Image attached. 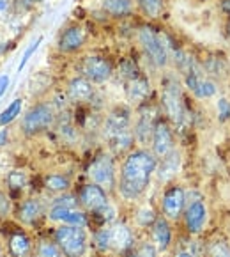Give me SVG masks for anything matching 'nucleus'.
<instances>
[{
    "instance_id": "1",
    "label": "nucleus",
    "mask_w": 230,
    "mask_h": 257,
    "mask_svg": "<svg viewBox=\"0 0 230 257\" xmlns=\"http://www.w3.org/2000/svg\"><path fill=\"white\" fill-rule=\"evenodd\" d=\"M159 160L151 149H133L124 156L117 176L119 197L128 202L138 201L147 192Z\"/></svg>"
},
{
    "instance_id": "2",
    "label": "nucleus",
    "mask_w": 230,
    "mask_h": 257,
    "mask_svg": "<svg viewBox=\"0 0 230 257\" xmlns=\"http://www.w3.org/2000/svg\"><path fill=\"white\" fill-rule=\"evenodd\" d=\"M161 108L170 124H174L175 128H182L186 121V105L184 98H182L181 83L174 78V76H166L163 80L161 85Z\"/></svg>"
},
{
    "instance_id": "3",
    "label": "nucleus",
    "mask_w": 230,
    "mask_h": 257,
    "mask_svg": "<svg viewBox=\"0 0 230 257\" xmlns=\"http://www.w3.org/2000/svg\"><path fill=\"white\" fill-rule=\"evenodd\" d=\"M53 239L61 246L64 257H83L89 248V234L85 227L59 225L53 231Z\"/></svg>"
},
{
    "instance_id": "4",
    "label": "nucleus",
    "mask_w": 230,
    "mask_h": 257,
    "mask_svg": "<svg viewBox=\"0 0 230 257\" xmlns=\"http://www.w3.org/2000/svg\"><path fill=\"white\" fill-rule=\"evenodd\" d=\"M87 176L91 183H96L106 192L117 190V170H115V162L110 153H99L92 158V162L87 167Z\"/></svg>"
},
{
    "instance_id": "5",
    "label": "nucleus",
    "mask_w": 230,
    "mask_h": 257,
    "mask_svg": "<svg viewBox=\"0 0 230 257\" xmlns=\"http://www.w3.org/2000/svg\"><path fill=\"white\" fill-rule=\"evenodd\" d=\"M188 206V192L181 183H170L163 190L161 201H159V211L166 220L172 223L181 222L184 209Z\"/></svg>"
},
{
    "instance_id": "6",
    "label": "nucleus",
    "mask_w": 230,
    "mask_h": 257,
    "mask_svg": "<svg viewBox=\"0 0 230 257\" xmlns=\"http://www.w3.org/2000/svg\"><path fill=\"white\" fill-rule=\"evenodd\" d=\"M55 110L48 103H38L32 106L22 119V132L27 137H34L38 133H43L55 124Z\"/></svg>"
},
{
    "instance_id": "7",
    "label": "nucleus",
    "mask_w": 230,
    "mask_h": 257,
    "mask_svg": "<svg viewBox=\"0 0 230 257\" xmlns=\"http://www.w3.org/2000/svg\"><path fill=\"white\" fill-rule=\"evenodd\" d=\"M138 41L142 45L145 55L152 61L156 68H165L168 64V48L165 45V38L159 36L152 27L145 25L138 31Z\"/></svg>"
},
{
    "instance_id": "8",
    "label": "nucleus",
    "mask_w": 230,
    "mask_h": 257,
    "mask_svg": "<svg viewBox=\"0 0 230 257\" xmlns=\"http://www.w3.org/2000/svg\"><path fill=\"white\" fill-rule=\"evenodd\" d=\"M76 195H78L80 208L92 216H99L105 209H108L112 206L110 204L108 192L99 185H96V183H87V185L80 186Z\"/></svg>"
},
{
    "instance_id": "9",
    "label": "nucleus",
    "mask_w": 230,
    "mask_h": 257,
    "mask_svg": "<svg viewBox=\"0 0 230 257\" xmlns=\"http://www.w3.org/2000/svg\"><path fill=\"white\" fill-rule=\"evenodd\" d=\"M181 222L184 225V231L189 236L202 234L207 229L209 223V206L204 202V199L188 201V206H186Z\"/></svg>"
},
{
    "instance_id": "10",
    "label": "nucleus",
    "mask_w": 230,
    "mask_h": 257,
    "mask_svg": "<svg viewBox=\"0 0 230 257\" xmlns=\"http://www.w3.org/2000/svg\"><path fill=\"white\" fill-rule=\"evenodd\" d=\"M159 119L158 106L151 105V103H143L138 108V115H136V122L133 126V133H135V140L138 144L147 146L151 144L152 132L154 126Z\"/></svg>"
},
{
    "instance_id": "11",
    "label": "nucleus",
    "mask_w": 230,
    "mask_h": 257,
    "mask_svg": "<svg viewBox=\"0 0 230 257\" xmlns=\"http://www.w3.org/2000/svg\"><path fill=\"white\" fill-rule=\"evenodd\" d=\"M174 149H177L175 148L174 128H172L168 119L159 117L154 126V132H152L151 151L154 153L156 158L161 160V158H165V156H168Z\"/></svg>"
},
{
    "instance_id": "12",
    "label": "nucleus",
    "mask_w": 230,
    "mask_h": 257,
    "mask_svg": "<svg viewBox=\"0 0 230 257\" xmlns=\"http://www.w3.org/2000/svg\"><path fill=\"white\" fill-rule=\"evenodd\" d=\"M184 83L195 98L198 99H209L218 92V85L212 78H209L204 73V69H195L184 75Z\"/></svg>"
},
{
    "instance_id": "13",
    "label": "nucleus",
    "mask_w": 230,
    "mask_h": 257,
    "mask_svg": "<svg viewBox=\"0 0 230 257\" xmlns=\"http://www.w3.org/2000/svg\"><path fill=\"white\" fill-rule=\"evenodd\" d=\"M46 216H48V220L61 223V225H75V227H85L87 229L89 223H91L89 213L83 211L82 208H62V206L50 204Z\"/></svg>"
},
{
    "instance_id": "14",
    "label": "nucleus",
    "mask_w": 230,
    "mask_h": 257,
    "mask_svg": "<svg viewBox=\"0 0 230 257\" xmlns=\"http://www.w3.org/2000/svg\"><path fill=\"white\" fill-rule=\"evenodd\" d=\"M133 130L131 126V110L128 106H115L112 112L106 115L105 124H103V135H105L106 142L113 139L115 135L122 132Z\"/></svg>"
},
{
    "instance_id": "15",
    "label": "nucleus",
    "mask_w": 230,
    "mask_h": 257,
    "mask_svg": "<svg viewBox=\"0 0 230 257\" xmlns=\"http://www.w3.org/2000/svg\"><path fill=\"white\" fill-rule=\"evenodd\" d=\"M82 76L92 83H103L112 76V64L103 55H89L82 62Z\"/></svg>"
},
{
    "instance_id": "16",
    "label": "nucleus",
    "mask_w": 230,
    "mask_h": 257,
    "mask_svg": "<svg viewBox=\"0 0 230 257\" xmlns=\"http://www.w3.org/2000/svg\"><path fill=\"white\" fill-rule=\"evenodd\" d=\"M108 229H110V245H112L113 252L126 253L128 250L133 248L135 236H133L131 227L128 223L121 222V220H115V222L108 223Z\"/></svg>"
},
{
    "instance_id": "17",
    "label": "nucleus",
    "mask_w": 230,
    "mask_h": 257,
    "mask_svg": "<svg viewBox=\"0 0 230 257\" xmlns=\"http://www.w3.org/2000/svg\"><path fill=\"white\" fill-rule=\"evenodd\" d=\"M149 236H151V241L154 243V246L158 248L159 253H165L172 248V243H174V231H172V222L166 220L163 215L158 216L152 227L149 229Z\"/></svg>"
},
{
    "instance_id": "18",
    "label": "nucleus",
    "mask_w": 230,
    "mask_h": 257,
    "mask_svg": "<svg viewBox=\"0 0 230 257\" xmlns=\"http://www.w3.org/2000/svg\"><path fill=\"white\" fill-rule=\"evenodd\" d=\"M182 163V155L179 149H174L168 156L161 158L158 162V169H156V178L161 185H170L174 183L175 176L179 174Z\"/></svg>"
},
{
    "instance_id": "19",
    "label": "nucleus",
    "mask_w": 230,
    "mask_h": 257,
    "mask_svg": "<svg viewBox=\"0 0 230 257\" xmlns=\"http://www.w3.org/2000/svg\"><path fill=\"white\" fill-rule=\"evenodd\" d=\"M151 92H152L151 83L142 75L133 80H128V83H126V96H128V101L133 103V105H143V103H147Z\"/></svg>"
},
{
    "instance_id": "20",
    "label": "nucleus",
    "mask_w": 230,
    "mask_h": 257,
    "mask_svg": "<svg viewBox=\"0 0 230 257\" xmlns=\"http://www.w3.org/2000/svg\"><path fill=\"white\" fill-rule=\"evenodd\" d=\"M68 98L75 103H85L94 98V85L85 76H75L68 83Z\"/></svg>"
},
{
    "instance_id": "21",
    "label": "nucleus",
    "mask_w": 230,
    "mask_h": 257,
    "mask_svg": "<svg viewBox=\"0 0 230 257\" xmlns=\"http://www.w3.org/2000/svg\"><path fill=\"white\" fill-rule=\"evenodd\" d=\"M45 215V204L41 199H25L18 208V220L25 225H34L41 216Z\"/></svg>"
},
{
    "instance_id": "22",
    "label": "nucleus",
    "mask_w": 230,
    "mask_h": 257,
    "mask_svg": "<svg viewBox=\"0 0 230 257\" xmlns=\"http://www.w3.org/2000/svg\"><path fill=\"white\" fill-rule=\"evenodd\" d=\"M83 43H85V31H83L82 27L73 25L61 34V38H59V50L64 53H73L82 48Z\"/></svg>"
},
{
    "instance_id": "23",
    "label": "nucleus",
    "mask_w": 230,
    "mask_h": 257,
    "mask_svg": "<svg viewBox=\"0 0 230 257\" xmlns=\"http://www.w3.org/2000/svg\"><path fill=\"white\" fill-rule=\"evenodd\" d=\"M9 253L11 257H34V245L32 239L23 231H16L9 236Z\"/></svg>"
},
{
    "instance_id": "24",
    "label": "nucleus",
    "mask_w": 230,
    "mask_h": 257,
    "mask_svg": "<svg viewBox=\"0 0 230 257\" xmlns=\"http://www.w3.org/2000/svg\"><path fill=\"white\" fill-rule=\"evenodd\" d=\"M202 69H204L205 75L211 78H223V76L228 75V62L223 55H209L207 59H204L202 62Z\"/></svg>"
},
{
    "instance_id": "25",
    "label": "nucleus",
    "mask_w": 230,
    "mask_h": 257,
    "mask_svg": "<svg viewBox=\"0 0 230 257\" xmlns=\"http://www.w3.org/2000/svg\"><path fill=\"white\" fill-rule=\"evenodd\" d=\"M204 255L205 257H230V243L225 236H211L204 243Z\"/></svg>"
},
{
    "instance_id": "26",
    "label": "nucleus",
    "mask_w": 230,
    "mask_h": 257,
    "mask_svg": "<svg viewBox=\"0 0 230 257\" xmlns=\"http://www.w3.org/2000/svg\"><path fill=\"white\" fill-rule=\"evenodd\" d=\"M101 8L112 18H126L133 13L131 0H101Z\"/></svg>"
},
{
    "instance_id": "27",
    "label": "nucleus",
    "mask_w": 230,
    "mask_h": 257,
    "mask_svg": "<svg viewBox=\"0 0 230 257\" xmlns=\"http://www.w3.org/2000/svg\"><path fill=\"white\" fill-rule=\"evenodd\" d=\"M43 185H45V188L48 190V192L59 193V195H61V193L69 192V188H71V179L66 174H48L43 179Z\"/></svg>"
},
{
    "instance_id": "28",
    "label": "nucleus",
    "mask_w": 230,
    "mask_h": 257,
    "mask_svg": "<svg viewBox=\"0 0 230 257\" xmlns=\"http://www.w3.org/2000/svg\"><path fill=\"white\" fill-rule=\"evenodd\" d=\"M34 257H64V253L53 238H41L34 246Z\"/></svg>"
},
{
    "instance_id": "29",
    "label": "nucleus",
    "mask_w": 230,
    "mask_h": 257,
    "mask_svg": "<svg viewBox=\"0 0 230 257\" xmlns=\"http://www.w3.org/2000/svg\"><path fill=\"white\" fill-rule=\"evenodd\" d=\"M92 245H94V248L98 250V252L101 253H106L112 250V245H110V229L108 225H103L99 227L98 231L94 232V236H92Z\"/></svg>"
},
{
    "instance_id": "30",
    "label": "nucleus",
    "mask_w": 230,
    "mask_h": 257,
    "mask_svg": "<svg viewBox=\"0 0 230 257\" xmlns=\"http://www.w3.org/2000/svg\"><path fill=\"white\" fill-rule=\"evenodd\" d=\"M158 216L159 215L151 208V206H143V208H140L138 211H136L135 220L140 227H143V229H151L152 223L158 220Z\"/></svg>"
},
{
    "instance_id": "31",
    "label": "nucleus",
    "mask_w": 230,
    "mask_h": 257,
    "mask_svg": "<svg viewBox=\"0 0 230 257\" xmlns=\"http://www.w3.org/2000/svg\"><path fill=\"white\" fill-rule=\"evenodd\" d=\"M22 105H23L22 99H15V101L9 103L8 108L0 112V126L11 124V122L20 115V112H22Z\"/></svg>"
},
{
    "instance_id": "32",
    "label": "nucleus",
    "mask_w": 230,
    "mask_h": 257,
    "mask_svg": "<svg viewBox=\"0 0 230 257\" xmlns=\"http://www.w3.org/2000/svg\"><path fill=\"white\" fill-rule=\"evenodd\" d=\"M143 15L149 18H159L163 13V0H136Z\"/></svg>"
},
{
    "instance_id": "33",
    "label": "nucleus",
    "mask_w": 230,
    "mask_h": 257,
    "mask_svg": "<svg viewBox=\"0 0 230 257\" xmlns=\"http://www.w3.org/2000/svg\"><path fill=\"white\" fill-rule=\"evenodd\" d=\"M6 181H8L9 188L15 190V192H20V190H23L27 186V174L22 170H11L8 178H6Z\"/></svg>"
},
{
    "instance_id": "34",
    "label": "nucleus",
    "mask_w": 230,
    "mask_h": 257,
    "mask_svg": "<svg viewBox=\"0 0 230 257\" xmlns=\"http://www.w3.org/2000/svg\"><path fill=\"white\" fill-rule=\"evenodd\" d=\"M119 71L121 75L124 76L126 80H133L136 76H140V69H138V64H136L133 59H124L119 66Z\"/></svg>"
},
{
    "instance_id": "35",
    "label": "nucleus",
    "mask_w": 230,
    "mask_h": 257,
    "mask_svg": "<svg viewBox=\"0 0 230 257\" xmlns=\"http://www.w3.org/2000/svg\"><path fill=\"white\" fill-rule=\"evenodd\" d=\"M53 206H62V208H80V202H78V195L75 193H61L59 197H55L52 201Z\"/></svg>"
},
{
    "instance_id": "36",
    "label": "nucleus",
    "mask_w": 230,
    "mask_h": 257,
    "mask_svg": "<svg viewBox=\"0 0 230 257\" xmlns=\"http://www.w3.org/2000/svg\"><path fill=\"white\" fill-rule=\"evenodd\" d=\"M159 252L154 246V243L149 239V241H142L138 246H135V252H133V257H158Z\"/></svg>"
},
{
    "instance_id": "37",
    "label": "nucleus",
    "mask_w": 230,
    "mask_h": 257,
    "mask_svg": "<svg viewBox=\"0 0 230 257\" xmlns=\"http://www.w3.org/2000/svg\"><path fill=\"white\" fill-rule=\"evenodd\" d=\"M218 121L219 122H226L230 121V101L226 98H219L218 99Z\"/></svg>"
},
{
    "instance_id": "38",
    "label": "nucleus",
    "mask_w": 230,
    "mask_h": 257,
    "mask_svg": "<svg viewBox=\"0 0 230 257\" xmlns=\"http://www.w3.org/2000/svg\"><path fill=\"white\" fill-rule=\"evenodd\" d=\"M41 43H43V38H41V36H39V38L36 39V41L32 43V45L29 46V48L25 50V53H23V57H22V62H20V64H18V71H22V69L25 68V66H27V62L31 61V57L34 55V52L39 48V45H41Z\"/></svg>"
},
{
    "instance_id": "39",
    "label": "nucleus",
    "mask_w": 230,
    "mask_h": 257,
    "mask_svg": "<svg viewBox=\"0 0 230 257\" xmlns=\"http://www.w3.org/2000/svg\"><path fill=\"white\" fill-rule=\"evenodd\" d=\"M11 211V201L4 192H0V216H8Z\"/></svg>"
},
{
    "instance_id": "40",
    "label": "nucleus",
    "mask_w": 230,
    "mask_h": 257,
    "mask_svg": "<svg viewBox=\"0 0 230 257\" xmlns=\"http://www.w3.org/2000/svg\"><path fill=\"white\" fill-rule=\"evenodd\" d=\"M36 4V0H16L15 2V8L16 11H29V9H32Z\"/></svg>"
},
{
    "instance_id": "41",
    "label": "nucleus",
    "mask_w": 230,
    "mask_h": 257,
    "mask_svg": "<svg viewBox=\"0 0 230 257\" xmlns=\"http://www.w3.org/2000/svg\"><path fill=\"white\" fill-rule=\"evenodd\" d=\"M8 87H9V76L2 75V76H0V98L4 96V92L8 91Z\"/></svg>"
},
{
    "instance_id": "42",
    "label": "nucleus",
    "mask_w": 230,
    "mask_h": 257,
    "mask_svg": "<svg viewBox=\"0 0 230 257\" xmlns=\"http://www.w3.org/2000/svg\"><path fill=\"white\" fill-rule=\"evenodd\" d=\"M9 9H11V2L9 0H0V16L8 15Z\"/></svg>"
},
{
    "instance_id": "43",
    "label": "nucleus",
    "mask_w": 230,
    "mask_h": 257,
    "mask_svg": "<svg viewBox=\"0 0 230 257\" xmlns=\"http://www.w3.org/2000/svg\"><path fill=\"white\" fill-rule=\"evenodd\" d=\"M174 257H196V255L191 250H177V252L174 253Z\"/></svg>"
},
{
    "instance_id": "44",
    "label": "nucleus",
    "mask_w": 230,
    "mask_h": 257,
    "mask_svg": "<svg viewBox=\"0 0 230 257\" xmlns=\"http://www.w3.org/2000/svg\"><path fill=\"white\" fill-rule=\"evenodd\" d=\"M8 137H9L8 130H0V146H4L8 142Z\"/></svg>"
},
{
    "instance_id": "45",
    "label": "nucleus",
    "mask_w": 230,
    "mask_h": 257,
    "mask_svg": "<svg viewBox=\"0 0 230 257\" xmlns=\"http://www.w3.org/2000/svg\"><path fill=\"white\" fill-rule=\"evenodd\" d=\"M221 9L226 13V15H230V0H223V2H221Z\"/></svg>"
},
{
    "instance_id": "46",
    "label": "nucleus",
    "mask_w": 230,
    "mask_h": 257,
    "mask_svg": "<svg viewBox=\"0 0 230 257\" xmlns=\"http://www.w3.org/2000/svg\"><path fill=\"white\" fill-rule=\"evenodd\" d=\"M226 32H228V36H230V20H228V23H226Z\"/></svg>"
},
{
    "instance_id": "47",
    "label": "nucleus",
    "mask_w": 230,
    "mask_h": 257,
    "mask_svg": "<svg viewBox=\"0 0 230 257\" xmlns=\"http://www.w3.org/2000/svg\"><path fill=\"white\" fill-rule=\"evenodd\" d=\"M0 253H2V248H0Z\"/></svg>"
}]
</instances>
